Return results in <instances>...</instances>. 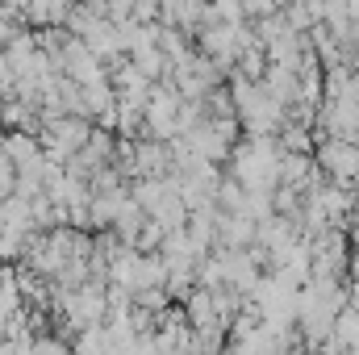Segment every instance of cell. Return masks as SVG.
<instances>
[{"label":"cell","mask_w":359,"mask_h":355,"mask_svg":"<svg viewBox=\"0 0 359 355\" xmlns=\"http://www.w3.org/2000/svg\"><path fill=\"white\" fill-rule=\"evenodd\" d=\"M355 280H359V260H355Z\"/></svg>","instance_id":"7a4b0ae2"},{"label":"cell","mask_w":359,"mask_h":355,"mask_svg":"<svg viewBox=\"0 0 359 355\" xmlns=\"http://www.w3.org/2000/svg\"><path fill=\"white\" fill-rule=\"evenodd\" d=\"M351 355H359V347H351Z\"/></svg>","instance_id":"3957f363"},{"label":"cell","mask_w":359,"mask_h":355,"mask_svg":"<svg viewBox=\"0 0 359 355\" xmlns=\"http://www.w3.org/2000/svg\"><path fill=\"white\" fill-rule=\"evenodd\" d=\"M63 314H67V322L84 335L92 326H100L104 318H109V293L100 288V284H80V288H67V297H63Z\"/></svg>","instance_id":"6da1fadb"}]
</instances>
